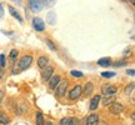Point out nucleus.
I'll return each instance as SVG.
<instances>
[{"label": "nucleus", "instance_id": "obj_29", "mask_svg": "<svg viewBox=\"0 0 135 125\" xmlns=\"http://www.w3.org/2000/svg\"><path fill=\"white\" fill-rule=\"evenodd\" d=\"M71 125H81L78 118H71Z\"/></svg>", "mask_w": 135, "mask_h": 125}, {"label": "nucleus", "instance_id": "obj_30", "mask_svg": "<svg viewBox=\"0 0 135 125\" xmlns=\"http://www.w3.org/2000/svg\"><path fill=\"white\" fill-rule=\"evenodd\" d=\"M125 64H126L125 61H118V62H115L114 65H115V66H124Z\"/></svg>", "mask_w": 135, "mask_h": 125}, {"label": "nucleus", "instance_id": "obj_19", "mask_svg": "<svg viewBox=\"0 0 135 125\" xmlns=\"http://www.w3.org/2000/svg\"><path fill=\"white\" fill-rule=\"evenodd\" d=\"M111 103H114V98H113V96H105V98L103 99V104H104V105H109Z\"/></svg>", "mask_w": 135, "mask_h": 125}, {"label": "nucleus", "instance_id": "obj_32", "mask_svg": "<svg viewBox=\"0 0 135 125\" xmlns=\"http://www.w3.org/2000/svg\"><path fill=\"white\" fill-rule=\"evenodd\" d=\"M4 15V9H3V5L0 4V18Z\"/></svg>", "mask_w": 135, "mask_h": 125}, {"label": "nucleus", "instance_id": "obj_27", "mask_svg": "<svg viewBox=\"0 0 135 125\" xmlns=\"http://www.w3.org/2000/svg\"><path fill=\"white\" fill-rule=\"evenodd\" d=\"M46 44H48V46L51 49V50H54V51L56 50V48H55V45L53 44V41H51V40H46Z\"/></svg>", "mask_w": 135, "mask_h": 125}, {"label": "nucleus", "instance_id": "obj_12", "mask_svg": "<svg viewBox=\"0 0 135 125\" xmlns=\"http://www.w3.org/2000/svg\"><path fill=\"white\" fill-rule=\"evenodd\" d=\"M38 66L39 69H45L46 66H49V58H46V56H40V58L38 59Z\"/></svg>", "mask_w": 135, "mask_h": 125}, {"label": "nucleus", "instance_id": "obj_4", "mask_svg": "<svg viewBox=\"0 0 135 125\" xmlns=\"http://www.w3.org/2000/svg\"><path fill=\"white\" fill-rule=\"evenodd\" d=\"M56 90H55V95L58 96V98H63L65 95V93H66V89H68V81L66 80H63V81H60L58 84V86L55 88Z\"/></svg>", "mask_w": 135, "mask_h": 125}, {"label": "nucleus", "instance_id": "obj_15", "mask_svg": "<svg viewBox=\"0 0 135 125\" xmlns=\"http://www.w3.org/2000/svg\"><path fill=\"white\" fill-rule=\"evenodd\" d=\"M98 65H100V66H109V65H111V59L109 56L99 59L98 60Z\"/></svg>", "mask_w": 135, "mask_h": 125}, {"label": "nucleus", "instance_id": "obj_22", "mask_svg": "<svg viewBox=\"0 0 135 125\" xmlns=\"http://www.w3.org/2000/svg\"><path fill=\"white\" fill-rule=\"evenodd\" d=\"M101 76L103 78H113V76H115V73L114 71H103L101 73Z\"/></svg>", "mask_w": 135, "mask_h": 125}, {"label": "nucleus", "instance_id": "obj_13", "mask_svg": "<svg viewBox=\"0 0 135 125\" xmlns=\"http://www.w3.org/2000/svg\"><path fill=\"white\" fill-rule=\"evenodd\" d=\"M9 13H10V15H11L13 18H15L16 20H19V23H23V21H24V20H23V18H21V15L18 13V10L15 9V8L9 6Z\"/></svg>", "mask_w": 135, "mask_h": 125}, {"label": "nucleus", "instance_id": "obj_34", "mask_svg": "<svg viewBox=\"0 0 135 125\" xmlns=\"http://www.w3.org/2000/svg\"><path fill=\"white\" fill-rule=\"evenodd\" d=\"M3 98H4V92H3V90H0V103L3 101Z\"/></svg>", "mask_w": 135, "mask_h": 125}, {"label": "nucleus", "instance_id": "obj_35", "mask_svg": "<svg viewBox=\"0 0 135 125\" xmlns=\"http://www.w3.org/2000/svg\"><path fill=\"white\" fill-rule=\"evenodd\" d=\"M44 125H53V123H50V121H48V123H44Z\"/></svg>", "mask_w": 135, "mask_h": 125}, {"label": "nucleus", "instance_id": "obj_31", "mask_svg": "<svg viewBox=\"0 0 135 125\" xmlns=\"http://www.w3.org/2000/svg\"><path fill=\"white\" fill-rule=\"evenodd\" d=\"M126 73H128L130 76H134V75H135V70H134V69H130V70H128Z\"/></svg>", "mask_w": 135, "mask_h": 125}, {"label": "nucleus", "instance_id": "obj_1", "mask_svg": "<svg viewBox=\"0 0 135 125\" xmlns=\"http://www.w3.org/2000/svg\"><path fill=\"white\" fill-rule=\"evenodd\" d=\"M18 62H19V68L21 71H23V70H26V69L31 65V62H33V56H31V55H24V56L20 58V60Z\"/></svg>", "mask_w": 135, "mask_h": 125}, {"label": "nucleus", "instance_id": "obj_14", "mask_svg": "<svg viewBox=\"0 0 135 125\" xmlns=\"http://www.w3.org/2000/svg\"><path fill=\"white\" fill-rule=\"evenodd\" d=\"M93 92H94V85H93V83H86L85 86H84V89H83L81 94H84L85 96H89Z\"/></svg>", "mask_w": 135, "mask_h": 125}, {"label": "nucleus", "instance_id": "obj_5", "mask_svg": "<svg viewBox=\"0 0 135 125\" xmlns=\"http://www.w3.org/2000/svg\"><path fill=\"white\" fill-rule=\"evenodd\" d=\"M81 93H83V88L80 85H75L69 92V99L70 100H76V99H79V96L81 95Z\"/></svg>", "mask_w": 135, "mask_h": 125}, {"label": "nucleus", "instance_id": "obj_23", "mask_svg": "<svg viewBox=\"0 0 135 125\" xmlns=\"http://www.w3.org/2000/svg\"><path fill=\"white\" fill-rule=\"evenodd\" d=\"M48 20L51 25L55 24V14H54V13H49L48 14Z\"/></svg>", "mask_w": 135, "mask_h": 125}, {"label": "nucleus", "instance_id": "obj_18", "mask_svg": "<svg viewBox=\"0 0 135 125\" xmlns=\"http://www.w3.org/2000/svg\"><path fill=\"white\" fill-rule=\"evenodd\" d=\"M20 71H21V70H20V68H19V62L15 61L14 65H13V69H11V73H13V74H19Z\"/></svg>", "mask_w": 135, "mask_h": 125}, {"label": "nucleus", "instance_id": "obj_17", "mask_svg": "<svg viewBox=\"0 0 135 125\" xmlns=\"http://www.w3.org/2000/svg\"><path fill=\"white\" fill-rule=\"evenodd\" d=\"M44 116H43V114L40 113V111H38L36 113V125H44Z\"/></svg>", "mask_w": 135, "mask_h": 125}, {"label": "nucleus", "instance_id": "obj_20", "mask_svg": "<svg viewBox=\"0 0 135 125\" xmlns=\"http://www.w3.org/2000/svg\"><path fill=\"white\" fill-rule=\"evenodd\" d=\"M70 74H71L74 78H83L84 76V74H83L81 71H79V70H71Z\"/></svg>", "mask_w": 135, "mask_h": 125}, {"label": "nucleus", "instance_id": "obj_21", "mask_svg": "<svg viewBox=\"0 0 135 125\" xmlns=\"http://www.w3.org/2000/svg\"><path fill=\"white\" fill-rule=\"evenodd\" d=\"M60 125H71V118H63L60 120Z\"/></svg>", "mask_w": 135, "mask_h": 125}, {"label": "nucleus", "instance_id": "obj_33", "mask_svg": "<svg viewBox=\"0 0 135 125\" xmlns=\"http://www.w3.org/2000/svg\"><path fill=\"white\" fill-rule=\"evenodd\" d=\"M3 76H4V70H3V68L0 66V79H3Z\"/></svg>", "mask_w": 135, "mask_h": 125}, {"label": "nucleus", "instance_id": "obj_26", "mask_svg": "<svg viewBox=\"0 0 135 125\" xmlns=\"http://www.w3.org/2000/svg\"><path fill=\"white\" fill-rule=\"evenodd\" d=\"M5 64H6V62H5V55L1 54V55H0V66L1 68L5 66Z\"/></svg>", "mask_w": 135, "mask_h": 125}, {"label": "nucleus", "instance_id": "obj_11", "mask_svg": "<svg viewBox=\"0 0 135 125\" xmlns=\"http://www.w3.org/2000/svg\"><path fill=\"white\" fill-rule=\"evenodd\" d=\"M99 121V116L97 114H90L85 120V125H97Z\"/></svg>", "mask_w": 135, "mask_h": 125}, {"label": "nucleus", "instance_id": "obj_28", "mask_svg": "<svg viewBox=\"0 0 135 125\" xmlns=\"http://www.w3.org/2000/svg\"><path fill=\"white\" fill-rule=\"evenodd\" d=\"M43 1H44V5L46 4V5H49V6H53L56 0H43Z\"/></svg>", "mask_w": 135, "mask_h": 125}, {"label": "nucleus", "instance_id": "obj_6", "mask_svg": "<svg viewBox=\"0 0 135 125\" xmlns=\"http://www.w3.org/2000/svg\"><path fill=\"white\" fill-rule=\"evenodd\" d=\"M109 110H110L111 114H120V113H123V110H124V105L123 104H120V103H111L110 108H109Z\"/></svg>", "mask_w": 135, "mask_h": 125}, {"label": "nucleus", "instance_id": "obj_8", "mask_svg": "<svg viewBox=\"0 0 135 125\" xmlns=\"http://www.w3.org/2000/svg\"><path fill=\"white\" fill-rule=\"evenodd\" d=\"M54 73V68L53 66H46L45 69H43V73H41V78H43L44 81H48L50 78L53 76Z\"/></svg>", "mask_w": 135, "mask_h": 125}, {"label": "nucleus", "instance_id": "obj_25", "mask_svg": "<svg viewBox=\"0 0 135 125\" xmlns=\"http://www.w3.org/2000/svg\"><path fill=\"white\" fill-rule=\"evenodd\" d=\"M18 50H16V49H13V50H11V51H10V58L11 59H16V56H18Z\"/></svg>", "mask_w": 135, "mask_h": 125}, {"label": "nucleus", "instance_id": "obj_7", "mask_svg": "<svg viewBox=\"0 0 135 125\" xmlns=\"http://www.w3.org/2000/svg\"><path fill=\"white\" fill-rule=\"evenodd\" d=\"M33 28L36 30V31H44L45 24H44L43 19H40V18H34L33 19Z\"/></svg>", "mask_w": 135, "mask_h": 125}, {"label": "nucleus", "instance_id": "obj_10", "mask_svg": "<svg viewBox=\"0 0 135 125\" xmlns=\"http://www.w3.org/2000/svg\"><path fill=\"white\" fill-rule=\"evenodd\" d=\"M48 81H49V88H50V89H55V88L58 86L59 83L61 81V78L59 76V75H53Z\"/></svg>", "mask_w": 135, "mask_h": 125}, {"label": "nucleus", "instance_id": "obj_3", "mask_svg": "<svg viewBox=\"0 0 135 125\" xmlns=\"http://www.w3.org/2000/svg\"><path fill=\"white\" fill-rule=\"evenodd\" d=\"M29 8L34 13H39L44 8V1L43 0H29Z\"/></svg>", "mask_w": 135, "mask_h": 125}, {"label": "nucleus", "instance_id": "obj_24", "mask_svg": "<svg viewBox=\"0 0 135 125\" xmlns=\"http://www.w3.org/2000/svg\"><path fill=\"white\" fill-rule=\"evenodd\" d=\"M133 90H134V83H131L130 85H128V86L125 88V94H133Z\"/></svg>", "mask_w": 135, "mask_h": 125}, {"label": "nucleus", "instance_id": "obj_16", "mask_svg": "<svg viewBox=\"0 0 135 125\" xmlns=\"http://www.w3.org/2000/svg\"><path fill=\"white\" fill-rule=\"evenodd\" d=\"M0 123H1L3 125L10 124V119L6 116V114H5L4 111H0Z\"/></svg>", "mask_w": 135, "mask_h": 125}, {"label": "nucleus", "instance_id": "obj_2", "mask_svg": "<svg viewBox=\"0 0 135 125\" xmlns=\"http://www.w3.org/2000/svg\"><path fill=\"white\" fill-rule=\"evenodd\" d=\"M101 93L105 96H114L118 93V89L114 85H110V84H104L101 86Z\"/></svg>", "mask_w": 135, "mask_h": 125}, {"label": "nucleus", "instance_id": "obj_9", "mask_svg": "<svg viewBox=\"0 0 135 125\" xmlns=\"http://www.w3.org/2000/svg\"><path fill=\"white\" fill-rule=\"evenodd\" d=\"M100 101H101V96H100V95H94V96L91 98V100H90V105H89V109H90V110H97Z\"/></svg>", "mask_w": 135, "mask_h": 125}]
</instances>
